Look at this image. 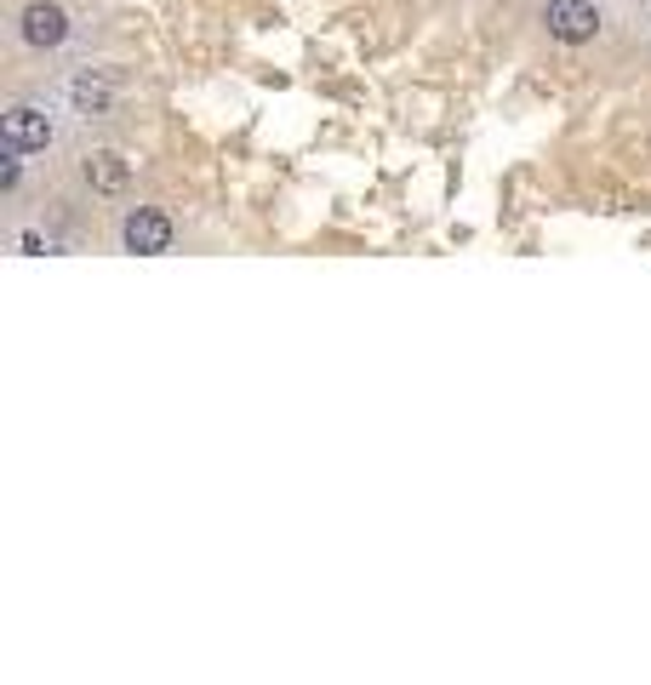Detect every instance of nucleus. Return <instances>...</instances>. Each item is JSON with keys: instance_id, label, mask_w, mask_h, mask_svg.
Masks as SVG:
<instances>
[{"instance_id": "f257e3e1", "label": "nucleus", "mask_w": 651, "mask_h": 685, "mask_svg": "<svg viewBox=\"0 0 651 685\" xmlns=\"http://www.w3.org/2000/svg\"><path fill=\"white\" fill-rule=\"evenodd\" d=\"M543 24H549L554 40L583 47V40L600 35V7H594V0H549V7H543Z\"/></svg>"}, {"instance_id": "f03ea898", "label": "nucleus", "mask_w": 651, "mask_h": 685, "mask_svg": "<svg viewBox=\"0 0 651 685\" xmlns=\"http://www.w3.org/2000/svg\"><path fill=\"white\" fill-rule=\"evenodd\" d=\"M0 131H7V149H17V154L47 149V143H52V120L40 115L35 103H17V109H7V120H0Z\"/></svg>"}, {"instance_id": "7ed1b4c3", "label": "nucleus", "mask_w": 651, "mask_h": 685, "mask_svg": "<svg viewBox=\"0 0 651 685\" xmlns=\"http://www.w3.org/2000/svg\"><path fill=\"white\" fill-rule=\"evenodd\" d=\"M24 40L29 47H63L70 40V12L52 7V0H35V7H24Z\"/></svg>"}, {"instance_id": "20e7f679", "label": "nucleus", "mask_w": 651, "mask_h": 685, "mask_svg": "<svg viewBox=\"0 0 651 685\" xmlns=\"http://www.w3.org/2000/svg\"><path fill=\"white\" fill-rule=\"evenodd\" d=\"M121 234H126V252L154 257V252L172 246V217H166V212H132Z\"/></svg>"}, {"instance_id": "39448f33", "label": "nucleus", "mask_w": 651, "mask_h": 685, "mask_svg": "<svg viewBox=\"0 0 651 685\" xmlns=\"http://www.w3.org/2000/svg\"><path fill=\"white\" fill-rule=\"evenodd\" d=\"M80 178H86V183H92L98 194H126V183H132V172H126V161H121V154H109V149H98V154H86Z\"/></svg>"}, {"instance_id": "423d86ee", "label": "nucleus", "mask_w": 651, "mask_h": 685, "mask_svg": "<svg viewBox=\"0 0 651 685\" xmlns=\"http://www.w3.org/2000/svg\"><path fill=\"white\" fill-rule=\"evenodd\" d=\"M70 98L86 109V115H98V109H109V86H103L98 75H80V80L70 86Z\"/></svg>"}, {"instance_id": "0eeeda50", "label": "nucleus", "mask_w": 651, "mask_h": 685, "mask_svg": "<svg viewBox=\"0 0 651 685\" xmlns=\"http://www.w3.org/2000/svg\"><path fill=\"white\" fill-rule=\"evenodd\" d=\"M0 189H17V149H7V166H0Z\"/></svg>"}]
</instances>
